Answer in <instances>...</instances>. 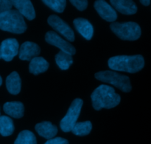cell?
<instances>
[{"label":"cell","instance_id":"cell-10","mask_svg":"<svg viewBox=\"0 0 151 144\" xmlns=\"http://www.w3.org/2000/svg\"><path fill=\"white\" fill-rule=\"evenodd\" d=\"M94 8L101 18L107 22H114L117 19L116 10L107 1L97 0L94 2Z\"/></svg>","mask_w":151,"mask_h":144},{"label":"cell","instance_id":"cell-1","mask_svg":"<svg viewBox=\"0 0 151 144\" xmlns=\"http://www.w3.org/2000/svg\"><path fill=\"white\" fill-rule=\"evenodd\" d=\"M92 106L96 110L111 109L120 103V96L116 93L113 87L102 84L94 90L91 96Z\"/></svg>","mask_w":151,"mask_h":144},{"label":"cell","instance_id":"cell-9","mask_svg":"<svg viewBox=\"0 0 151 144\" xmlns=\"http://www.w3.org/2000/svg\"><path fill=\"white\" fill-rule=\"evenodd\" d=\"M19 44L15 38H7L0 44V59L10 62L19 53Z\"/></svg>","mask_w":151,"mask_h":144},{"label":"cell","instance_id":"cell-5","mask_svg":"<svg viewBox=\"0 0 151 144\" xmlns=\"http://www.w3.org/2000/svg\"><path fill=\"white\" fill-rule=\"evenodd\" d=\"M111 30L122 40L136 41L141 36V27L136 22H112Z\"/></svg>","mask_w":151,"mask_h":144},{"label":"cell","instance_id":"cell-20","mask_svg":"<svg viewBox=\"0 0 151 144\" xmlns=\"http://www.w3.org/2000/svg\"><path fill=\"white\" fill-rule=\"evenodd\" d=\"M55 62L58 66L63 70H66L69 67L73 64V58L72 56L60 51L55 56Z\"/></svg>","mask_w":151,"mask_h":144},{"label":"cell","instance_id":"cell-27","mask_svg":"<svg viewBox=\"0 0 151 144\" xmlns=\"http://www.w3.org/2000/svg\"><path fill=\"white\" fill-rule=\"evenodd\" d=\"M140 2L145 6H148L150 4V0H140Z\"/></svg>","mask_w":151,"mask_h":144},{"label":"cell","instance_id":"cell-8","mask_svg":"<svg viewBox=\"0 0 151 144\" xmlns=\"http://www.w3.org/2000/svg\"><path fill=\"white\" fill-rule=\"evenodd\" d=\"M45 40L50 44L55 46L58 48L60 49L62 52L68 53L71 56H73L76 53L75 48L70 43L62 38L58 34L56 33L54 31L47 32L45 35Z\"/></svg>","mask_w":151,"mask_h":144},{"label":"cell","instance_id":"cell-6","mask_svg":"<svg viewBox=\"0 0 151 144\" xmlns=\"http://www.w3.org/2000/svg\"><path fill=\"white\" fill-rule=\"evenodd\" d=\"M83 103V101L80 98L75 99L72 101V104L68 109L67 113L60 122V127L62 131L64 132H69L72 131L81 114Z\"/></svg>","mask_w":151,"mask_h":144},{"label":"cell","instance_id":"cell-13","mask_svg":"<svg viewBox=\"0 0 151 144\" xmlns=\"http://www.w3.org/2000/svg\"><path fill=\"white\" fill-rule=\"evenodd\" d=\"M111 4L114 7V10L125 15H133L137 12V6L131 0H111Z\"/></svg>","mask_w":151,"mask_h":144},{"label":"cell","instance_id":"cell-14","mask_svg":"<svg viewBox=\"0 0 151 144\" xmlns=\"http://www.w3.org/2000/svg\"><path fill=\"white\" fill-rule=\"evenodd\" d=\"M77 30L86 40H91L94 34V28L92 25L87 19L83 18H78L73 22Z\"/></svg>","mask_w":151,"mask_h":144},{"label":"cell","instance_id":"cell-25","mask_svg":"<svg viewBox=\"0 0 151 144\" xmlns=\"http://www.w3.org/2000/svg\"><path fill=\"white\" fill-rule=\"evenodd\" d=\"M13 7L12 1L10 0H0V14L11 10Z\"/></svg>","mask_w":151,"mask_h":144},{"label":"cell","instance_id":"cell-16","mask_svg":"<svg viewBox=\"0 0 151 144\" xmlns=\"http://www.w3.org/2000/svg\"><path fill=\"white\" fill-rule=\"evenodd\" d=\"M3 109L7 115L15 118H22L24 112L23 103L20 101L7 102L3 106Z\"/></svg>","mask_w":151,"mask_h":144},{"label":"cell","instance_id":"cell-23","mask_svg":"<svg viewBox=\"0 0 151 144\" xmlns=\"http://www.w3.org/2000/svg\"><path fill=\"white\" fill-rule=\"evenodd\" d=\"M43 2L57 13L63 12L66 5V1L65 0H44Z\"/></svg>","mask_w":151,"mask_h":144},{"label":"cell","instance_id":"cell-15","mask_svg":"<svg viewBox=\"0 0 151 144\" xmlns=\"http://www.w3.org/2000/svg\"><path fill=\"white\" fill-rule=\"evenodd\" d=\"M35 129L40 136L48 140L54 138L58 133L57 127L49 121H43L39 124H37Z\"/></svg>","mask_w":151,"mask_h":144},{"label":"cell","instance_id":"cell-24","mask_svg":"<svg viewBox=\"0 0 151 144\" xmlns=\"http://www.w3.org/2000/svg\"><path fill=\"white\" fill-rule=\"evenodd\" d=\"M70 2L81 11L86 10L88 6V1L86 0H71Z\"/></svg>","mask_w":151,"mask_h":144},{"label":"cell","instance_id":"cell-3","mask_svg":"<svg viewBox=\"0 0 151 144\" xmlns=\"http://www.w3.org/2000/svg\"><path fill=\"white\" fill-rule=\"evenodd\" d=\"M0 29L21 34L26 31L27 25L23 16L18 10H10L0 14Z\"/></svg>","mask_w":151,"mask_h":144},{"label":"cell","instance_id":"cell-7","mask_svg":"<svg viewBox=\"0 0 151 144\" xmlns=\"http://www.w3.org/2000/svg\"><path fill=\"white\" fill-rule=\"evenodd\" d=\"M48 24L53 28L63 35L69 41H75V33L67 23L56 15H51L47 19Z\"/></svg>","mask_w":151,"mask_h":144},{"label":"cell","instance_id":"cell-12","mask_svg":"<svg viewBox=\"0 0 151 144\" xmlns=\"http://www.w3.org/2000/svg\"><path fill=\"white\" fill-rule=\"evenodd\" d=\"M12 4L17 9L19 13L26 17L28 20L31 21L35 18V9L29 0H13Z\"/></svg>","mask_w":151,"mask_h":144},{"label":"cell","instance_id":"cell-26","mask_svg":"<svg viewBox=\"0 0 151 144\" xmlns=\"http://www.w3.org/2000/svg\"><path fill=\"white\" fill-rule=\"evenodd\" d=\"M44 144H69V142L66 139L58 137L48 140Z\"/></svg>","mask_w":151,"mask_h":144},{"label":"cell","instance_id":"cell-28","mask_svg":"<svg viewBox=\"0 0 151 144\" xmlns=\"http://www.w3.org/2000/svg\"><path fill=\"white\" fill-rule=\"evenodd\" d=\"M1 84H2V78H1V77L0 76V86L1 85Z\"/></svg>","mask_w":151,"mask_h":144},{"label":"cell","instance_id":"cell-18","mask_svg":"<svg viewBox=\"0 0 151 144\" xmlns=\"http://www.w3.org/2000/svg\"><path fill=\"white\" fill-rule=\"evenodd\" d=\"M49 68V63L43 57L33 58L29 65V71L35 75L46 72Z\"/></svg>","mask_w":151,"mask_h":144},{"label":"cell","instance_id":"cell-21","mask_svg":"<svg viewBox=\"0 0 151 144\" xmlns=\"http://www.w3.org/2000/svg\"><path fill=\"white\" fill-rule=\"evenodd\" d=\"M92 129V124L91 121L78 122L75 124L72 132L74 135L78 136H86L89 134Z\"/></svg>","mask_w":151,"mask_h":144},{"label":"cell","instance_id":"cell-19","mask_svg":"<svg viewBox=\"0 0 151 144\" xmlns=\"http://www.w3.org/2000/svg\"><path fill=\"white\" fill-rule=\"evenodd\" d=\"M14 131L13 121L10 117L0 116V134L4 137L11 135Z\"/></svg>","mask_w":151,"mask_h":144},{"label":"cell","instance_id":"cell-11","mask_svg":"<svg viewBox=\"0 0 151 144\" xmlns=\"http://www.w3.org/2000/svg\"><path fill=\"white\" fill-rule=\"evenodd\" d=\"M40 53L41 49L38 44L31 41H25L19 47V56L21 60L31 61L33 58L38 57Z\"/></svg>","mask_w":151,"mask_h":144},{"label":"cell","instance_id":"cell-22","mask_svg":"<svg viewBox=\"0 0 151 144\" xmlns=\"http://www.w3.org/2000/svg\"><path fill=\"white\" fill-rule=\"evenodd\" d=\"M14 144H37L36 137L32 132L24 130L19 133Z\"/></svg>","mask_w":151,"mask_h":144},{"label":"cell","instance_id":"cell-4","mask_svg":"<svg viewBox=\"0 0 151 144\" xmlns=\"http://www.w3.org/2000/svg\"><path fill=\"white\" fill-rule=\"evenodd\" d=\"M94 76L99 81L109 83L122 90L124 93H129L132 89L128 76L119 74L115 71H100L97 72Z\"/></svg>","mask_w":151,"mask_h":144},{"label":"cell","instance_id":"cell-17","mask_svg":"<svg viewBox=\"0 0 151 144\" xmlns=\"http://www.w3.org/2000/svg\"><path fill=\"white\" fill-rule=\"evenodd\" d=\"M6 87L10 94L18 95L21 91L22 81L18 72H13L6 78Z\"/></svg>","mask_w":151,"mask_h":144},{"label":"cell","instance_id":"cell-2","mask_svg":"<svg viewBox=\"0 0 151 144\" xmlns=\"http://www.w3.org/2000/svg\"><path fill=\"white\" fill-rule=\"evenodd\" d=\"M109 67L116 71L136 73L145 67V59L141 55L135 56H116L109 59Z\"/></svg>","mask_w":151,"mask_h":144}]
</instances>
